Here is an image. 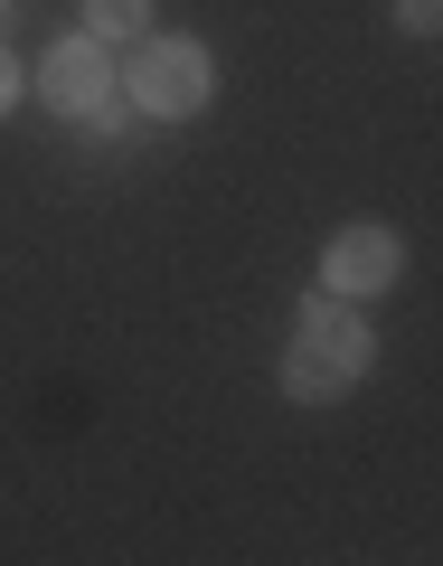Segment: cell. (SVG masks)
<instances>
[{"label":"cell","instance_id":"obj_1","mask_svg":"<svg viewBox=\"0 0 443 566\" xmlns=\"http://www.w3.org/2000/svg\"><path fill=\"white\" fill-rule=\"evenodd\" d=\"M368 322L340 303V293H321V303H303V322H293V340H283V397H303V406H330L349 397V387L368 378Z\"/></svg>","mask_w":443,"mask_h":566},{"label":"cell","instance_id":"obj_2","mask_svg":"<svg viewBox=\"0 0 443 566\" xmlns=\"http://www.w3.org/2000/svg\"><path fill=\"white\" fill-rule=\"evenodd\" d=\"M39 95L57 104L66 123H85L95 142L123 133V114H114V57H104V39H85V29H76V39H57V48L39 57Z\"/></svg>","mask_w":443,"mask_h":566},{"label":"cell","instance_id":"obj_3","mask_svg":"<svg viewBox=\"0 0 443 566\" xmlns=\"http://www.w3.org/2000/svg\"><path fill=\"white\" fill-rule=\"evenodd\" d=\"M133 104H141V114H161V123L199 114V104H208V48L199 39H151L133 57Z\"/></svg>","mask_w":443,"mask_h":566},{"label":"cell","instance_id":"obj_4","mask_svg":"<svg viewBox=\"0 0 443 566\" xmlns=\"http://www.w3.org/2000/svg\"><path fill=\"white\" fill-rule=\"evenodd\" d=\"M397 264H405L397 227H340V237H330V255H321V293H340V303L387 293V283H397Z\"/></svg>","mask_w":443,"mask_h":566},{"label":"cell","instance_id":"obj_5","mask_svg":"<svg viewBox=\"0 0 443 566\" xmlns=\"http://www.w3.org/2000/svg\"><path fill=\"white\" fill-rule=\"evenodd\" d=\"M141 20H151V0H85V39H141Z\"/></svg>","mask_w":443,"mask_h":566},{"label":"cell","instance_id":"obj_6","mask_svg":"<svg viewBox=\"0 0 443 566\" xmlns=\"http://www.w3.org/2000/svg\"><path fill=\"white\" fill-rule=\"evenodd\" d=\"M434 10H443V0H397V29H415V39H424V29H434Z\"/></svg>","mask_w":443,"mask_h":566},{"label":"cell","instance_id":"obj_7","mask_svg":"<svg viewBox=\"0 0 443 566\" xmlns=\"http://www.w3.org/2000/svg\"><path fill=\"white\" fill-rule=\"evenodd\" d=\"M10 104H20V57L0 48V114H10Z\"/></svg>","mask_w":443,"mask_h":566},{"label":"cell","instance_id":"obj_8","mask_svg":"<svg viewBox=\"0 0 443 566\" xmlns=\"http://www.w3.org/2000/svg\"><path fill=\"white\" fill-rule=\"evenodd\" d=\"M0 20H10V0H0Z\"/></svg>","mask_w":443,"mask_h":566}]
</instances>
